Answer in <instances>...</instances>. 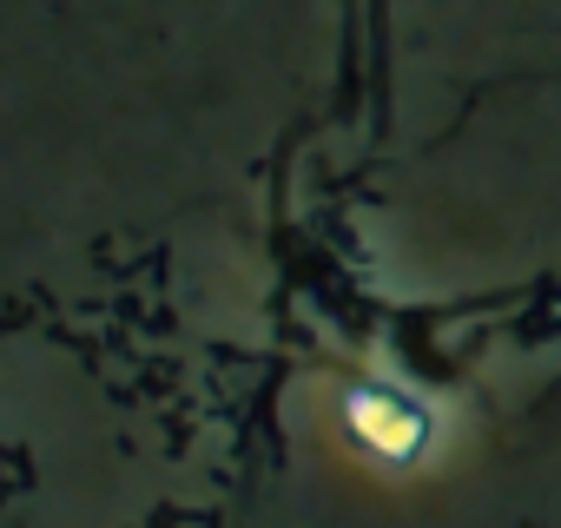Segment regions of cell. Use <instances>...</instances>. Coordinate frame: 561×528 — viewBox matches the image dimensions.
I'll list each match as a JSON object with an SVG mask.
<instances>
[{
    "label": "cell",
    "instance_id": "cell-1",
    "mask_svg": "<svg viewBox=\"0 0 561 528\" xmlns=\"http://www.w3.org/2000/svg\"><path fill=\"white\" fill-rule=\"evenodd\" d=\"M351 416H357L364 443H377L383 456H410V449L423 443V416H416L410 403H397V397H357Z\"/></svg>",
    "mask_w": 561,
    "mask_h": 528
}]
</instances>
